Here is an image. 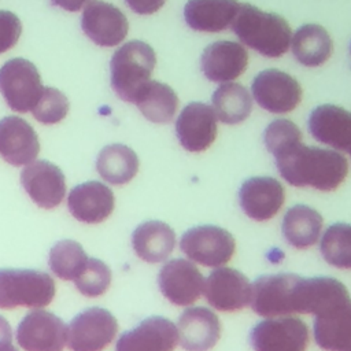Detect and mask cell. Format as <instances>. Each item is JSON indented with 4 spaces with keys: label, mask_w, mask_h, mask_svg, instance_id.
Listing matches in <instances>:
<instances>
[{
    "label": "cell",
    "mask_w": 351,
    "mask_h": 351,
    "mask_svg": "<svg viewBox=\"0 0 351 351\" xmlns=\"http://www.w3.org/2000/svg\"><path fill=\"white\" fill-rule=\"evenodd\" d=\"M281 177L293 186H311L329 192L347 177V159L335 149L308 147L302 140L273 154Z\"/></svg>",
    "instance_id": "cell-1"
},
{
    "label": "cell",
    "mask_w": 351,
    "mask_h": 351,
    "mask_svg": "<svg viewBox=\"0 0 351 351\" xmlns=\"http://www.w3.org/2000/svg\"><path fill=\"white\" fill-rule=\"evenodd\" d=\"M230 27L243 44L266 58L282 56L289 49L291 27L277 14L240 3Z\"/></svg>",
    "instance_id": "cell-2"
},
{
    "label": "cell",
    "mask_w": 351,
    "mask_h": 351,
    "mask_svg": "<svg viewBox=\"0 0 351 351\" xmlns=\"http://www.w3.org/2000/svg\"><path fill=\"white\" fill-rule=\"evenodd\" d=\"M155 64V52L147 43L133 40L123 44L110 63L112 89L122 100L133 103L138 90L151 80Z\"/></svg>",
    "instance_id": "cell-3"
},
{
    "label": "cell",
    "mask_w": 351,
    "mask_h": 351,
    "mask_svg": "<svg viewBox=\"0 0 351 351\" xmlns=\"http://www.w3.org/2000/svg\"><path fill=\"white\" fill-rule=\"evenodd\" d=\"M55 282L44 271L27 269L0 270V308L48 306L55 296Z\"/></svg>",
    "instance_id": "cell-4"
},
{
    "label": "cell",
    "mask_w": 351,
    "mask_h": 351,
    "mask_svg": "<svg viewBox=\"0 0 351 351\" xmlns=\"http://www.w3.org/2000/svg\"><path fill=\"white\" fill-rule=\"evenodd\" d=\"M0 92L11 110L32 111L43 92L38 70L22 58L5 62L0 69Z\"/></svg>",
    "instance_id": "cell-5"
},
{
    "label": "cell",
    "mask_w": 351,
    "mask_h": 351,
    "mask_svg": "<svg viewBox=\"0 0 351 351\" xmlns=\"http://www.w3.org/2000/svg\"><path fill=\"white\" fill-rule=\"evenodd\" d=\"M180 247L191 261L218 267L230 261L236 243L228 230L214 225H200L182 234Z\"/></svg>",
    "instance_id": "cell-6"
},
{
    "label": "cell",
    "mask_w": 351,
    "mask_h": 351,
    "mask_svg": "<svg viewBox=\"0 0 351 351\" xmlns=\"http://www.w3.org/2000/svg\"><path fill=\"white\" fill-rule=\"evenodd\" d=\"M118 324L106 308L92 307L73 318L67 328L70 351H101L115 337Z\"/></svg>",
    "instance_id": "cell-7"
},
{
    "label": "cell",
    "mask_w": 351,
    "mask_h": 351,
    "mask_svg": "<svg viewBox=\"0 0 351 351\" xmlns=\"http://www.w3.org/2000/svg\"><path fill=\"white\" fill-rule=\"evenodd\" d=\"M250 343L254 351H306L308 329L299 318H267L252 328Z\"/></svg>",
    "instance_id": "cell-8"
},
{
    "label": "cell",
    "mask_w": 351,
    "mask_h": 351,
    "mask_svg": "<svg viewBox=\"0 0 351 351\" xmlns=\"http://www.w3.org/2000/svg\"><path fill=\"white\" fill-rule=\"evenodd\" d=\"M298 274H266L251 284L252 310L266 318L293 314V288Z\"/></svg>",
    "instance_id": "cell-9"
},
{
    "label": "cell",
    "mask_w": 351,
    "mask_h": 351,
    "mask_svg": "<svg viewBox=\"0 0 351 351\" xmlns=\"http://www.w3.org/2000/svg\"><path fill=\"white\" fill-rule=\"evenodd\" d=\"M251 90L256 103L274 114L289 112L302 100L300 84L292 75L277 69L261 71L254 78Z\"/></svg>",
    "instance_id": "cell-10"
},
{
    "label": "cell",
    "mask_w": 351,
    "mask_h": 351,
    "mask_svg": "<svg viewBox=\"0 0 351 351\" xmlns=\"http://www.w3.org/2000/svg\"><path fill=\"white\" fill-rule=\"evenodd\" d=\"M16 340L25 351H63L67 326L49 311L33 310L19 322Z\"/></svg>",
    "instance_id": "cell-11"
},
{
    "label": "cell",
    "mask_w": 351,
    "mask_h": 351,
    "mask_svg": "<svg viewBox=\"0 0 351 351\" xmlns=\"http://www.w3.org/2000/svg\"><path fill=\"white\" fill-rule=\"evenodd\" d=\"M314 339L325 351H351V298L344 296L314 314Z\"/></svg>",
    "instance_id": "cell-12"
},
{
    "label": "cell",
    "mask_w": 351,
    "mask_h": 351,
    "mask_svg": "<svg viewBox=\"0 0 351 351\" xmlns=\"http://www.w3.org/2000/svg\"><path fill=\"white\" fill-rule=\"evenodd\" d=\"M81 26L86 37L100 47L121 44L129 30L125 14L101 0H92L84 7Z\"/></svg>",
    "instance_id": "cell-13"
},
{
    "label": "cell",
    "mask_w": 351,
    "mask_h": 351,
    "mask_svg": "<svg viewBox=\"0 0 351 351\" xmlns=\"http://www.w3.org/2000/svg\"><path fill=\"white\" fill-rule=\"evenodd\" d=\"M207 302L219 311H236L244 308L251 300V284L236 269H214L204 281L203 288Z\"/></svg>",
    "instance_id": "cell-14"
},
{
    "label": "cell",
    "mask_w": 351,
    "mask_h": 351,
    "mask_svg": "<svg viewBox=\"0 0 351 351\" xmlns=\"http://www.w3.org/2000/svg\"><path fill=\"white\" fill-rule=\"evenodd\" d=\"M158 284L169 302L177 306H189L200 298L204 278L192 262L178 258L160 269Z\"/></svg>",
    "instance_id": "cell-15"
},
{
    "label": "cell",
    "mask_w": 351,
    "mask_h": 351,
    "mask_svg": "<svg viewBox=\"0 0 351 351\" xmlns=\"http://www.w3.org/2000/svg\"><path fill=\"white\" fill-rule=\"evenodd\" d=\"M180 144L189 152L207 149L217 137V115L206 103L193 101L185 106L176 122Z\"/></svg>",
    "instance_id": "cell-16"
},
{
    "label": "cell",
    "mask_w": 351,
    "mask_h": 351,
    "mask_svg": "<svg viewBox=\"0 0 351 351\" xmlns=\"http://www.w3.org/2000/svg\"><path fill=\"white\" fill-rule=\"evenodd\" d=\"M21 182L32 200L43 208H53L66 195L62 170L48 160H34L21 173Z\"/></svg>",
    "instance_id": "cell-17"
},
{
    "label": "cell",
    "mask_w": 351,
    "mask_h": 351,
    "mask_svg": "<svg viewBox=\"0 0 351 351\" xmlns=\"http://www.w3.org/2000/svg\"><path fill=\"white\" fill-rule=\"evenodd\" d=\"M178 343V329L163 317H149L121 335L117 351H173Z\"/></svg>",
    "instance_id": "cell-18"
},
{
    "label": "cell",
    "mask_w": 351,
    "mask_h": 351,
    "mask_svg": "<svg viewBox=\"0 0 351 351\" xmlns=\"http://www.w3.org/2000/svg\"><path fill=\"white\" fill-rule=\"evenodd\" d=\"M243 211L254 221L273 218L284 204L285 193L280 181L273 177H252L239 191Z\"/></svg>",
    "instance_id": "cell-19"
},
{
    "label": "cell",
    "mask_w": 351,
    "mask_h": 351,
    "mask_svg": "<svg viewBox=\"0 0 351 351\" xmlns=\"http://www.w3.org/2000/svg\"><path fill=\"white\" fill-rule=\"evenodd\" d=\"M308 130L317 141L351 155V112L348 110L333 104L318 106L308 117Z\"/></svg>",
    "instance_id": "cell-20"
},
{
    "label": "cell",
    "mask_w": 351,
    "mask_h": 351,
    "mask_svg": "<svg viewBox=\"0 0 351 351\" xmlns=\"http://www.w3.org/2000/svg\"><path fill=\"white\" fill-rule=\"evenodd\" d=\"M202 71L213 82H230L248 66L245 48L234 41H217L204 48L200 58Z\"/></svg>",
    "instance_id": "cell-21"
},
{
    "label": "cell",
    "mask_w": 351,
    "mask_h": 351,
    "mask_svg": "<svg viewBox=\"0 0 351 351\" xmlns=\"http://www.w3.org/2000/svg\"><path fill=\"white\" fill-rule=\"evenodd\" d=\"M40 143L34 129L19 117L0 121V155L12 166H23L36 160Z\"/></svg>",
    "instance_id": "cell-22"
},
{
    "label": "cell",
    "mask_w": 351,
    "mask_h": 351,
    "mask_svg": "<svg viewBox=\"0 0 351 351\" xmlns=\"http://www.w3.org/2000/svg\"><path fill=\"white\" fill-rule=\"evenodd\" d=\"M221 336V322L206 307L186 308L178 318V339L185 351H208Z\"/></svg>",
    "instance_id": "cell-23"
},
{
    "label": "cell",
    "mask_w": 351,
    "mask_h": 351,
    "mask_svg": "<svg viewBox=\"0 0 351 351\" xmlns=\"http://www.w3.org/2000/svg\"><path fill=\"white\" fill-rule=\"evenodd\" d=\"M67 206L77 221L99 223L112 213L114 195L107 185L99 181H88L71 189L67 197Z\"/></svg>",
    "instance_id": "cell-24"
},
{
    "label": "cell",
    "mask_w": 351,
    "mask_h": 351,
    "mask_svg": "<svg viewBox=\"0 0 351 351\" xmlns=\"http://www.w3.org/2000/svg\"><path fill=\"white\" fill-rule=\"evenodd\" d=\"M239 7L237 0H188L184 18L193 30L218 33L232 25Z\"/></svg>",
    "instance_id": "cell-25"
},
{
    "label": "cell",
    "mask_w": 351,
    "mask_h": 351,
    "mask_svg": "<svg viewBox=\"0 0 351 351\" xmlns=\"http://www.w3.org/2000/svg\"><path fill=\"white\" fill-rule=\"evenodd\" d=\"M132 245L138 258L149 263H158L173 252L176 233L162 221H148L134 229Z\"/></svg>",
    "instance_id": "cell-26"
},
{
    "label": "cell",
    "mask_w": 351,
    "mask_h": 351,
    "mask_svg": "<svg viewBox=\"0 0 351 351\" xmlns=\"http://www.w3.org/2000/svg\"><path fill=\"white\" fill-rule=\"evenodd\" d=\"M322 223L324 219L317 210L304 204H296L285 213L281 232L288 244L304 250L317 243Z\"/></svg>",
    "instance_id": "cell-27"
},
{
    "label": "cell",
    "mask_w": 351,
    "mask_h": 351,
    "mask_svg": "<svg viewBox=\"0 0 351 351\" xmlns=\"http://www.w3.org/2000/svg\"><path fill=\"white\" fill-rule=\"evenodd\" d=\"M291 44L296 60L307 67L324 64L333 51V43L329 33L317 23H307L299 27L293 34Z\"/></svg>",
    "instance_id": "cell-28"
},
{
    "label": "cell",
    "mask_w": 351,
    "mask_h": 351,
    "mask_svg": "<svg viewBox=\"0 0 351 351\" xmlns=\"http://www.w3.org/2000/svg\"><path fill=\"white\" fill-rule=\"evenodd\" d=\"M133 103L148 121L167 123L177 111L178 97L169 85L149 80L138 90Z\"/></svg>",
    "instance_id": "cell-29"
},
{
    "label": "cell",
    "mask_w": 351,
    "mask_h": 351,
    "mask_svg": "<svg viewBox=\"0 0 351 351\" xmlns=\"http://www.w3.org/2000/svg\"><path fill=\"white\" fill-rule=\"evenodd\" d=\"M96 169L104 181L112 185H122L136 176L138 158L132 148L123 144H111L100 151Z\"/></svg>",
    "instance_id": "cell-30"
},
{
    "label": "cell",
    "mask_w": 351,
    "mask_h": 351,
    "mask_svg": "<svg viewBox=\"0 0 351 351\" xmlns=\"http://www.w3.org/2000/svg\"><path fill=\"white\" fill-rule=\"evenodd\" d=\"M213 108L221 122L236 125L247 119L251 114L252 99L243 85L223 82L213 93Z\"/></svg>",
    "instance_id": "cell-31"
},
{
    "label": "cell",
    "mask_w": 351,
    "mask_h": 351,
    "mask_svg": "<svg viewBox=\"0 0 351 351\" xmlns=\"http://www.w3.org/2000/svg\"><path fill=\"white\" fill-rule=\"evenodd\" d=\"M88 256L77 241L62 240L49 252V267L56 277L70 281L75 280L84 270Z\"/></svg>",
    "instance_id": "cell-32"
},
{
    "label": "cell",
    "mask_w": 351,
    "mask_h": 351,
    "mask_svg": "<svg viewBox=\"0 0 351 351\" xmlns=\"http://www.w3.org/2000/svg\"><path fill=\"white\" fill-rule=\"evenodd\" d=\"M322 258L337 269H351V225L335 223L330 225L319 245Z\"/></svg>",
    "instance_id": "cell-33"
},
{
    "label": "cell",
    "mask_w": 351,
    "mask_h": 351,
    "mask_svg": "<svg viewBox=\"0 0 351 351\" xmlns=\"http://www.w3.org/2000/svg\"><path fill=\"white\" fill-rule=\"evenodd\" d=\"M74 284L77 289L88 298L100 296L111 284V270L104 262L95 258H88L84 270L74 280Z\"/></svg>",
    "instance_id": "cell-34"
},
{
    "label": "cell",
    "mask_w": 351,
    "mask_h": 351,
    "mask_svg": "<svg viewBox=\"0 0 351 351\" xmlns=\"http://www.w3.org/2000/svg\"><path fill=\"white\" fill-rule=\"evenodd\" d=\"M69 112V100L58 89L45 86L32 108L33 117L45 125H53L60 122Z\"/></svg>",
    "instance_id": "cell-35"
},
{
    "label": "cell",
    "mask_w": 351,
    "mask_h": 351,
    "mask_svg": "<svg viewBox=\"0 0 351 351\" xmlns=\"http://www.w3.org/2000/svg\"><path fill=\"white\" fill-rule=\"evenodd\" d=\"M263 140L267 151L273 155L291 143L302 140V132L288 119H276L265 129Z\"/></svg>",
    "instance_id": "cell-36"
},
{
    "label": "cell",
    "mask_w": 351,
    "mask_h": 351,
    "mask_svg": "<svg viewBox=\"0 0 351 351\" xmlns=\"http://www.w3.org/2000/svg\"><path fill=\"white\" fill-rule=\"evenodd\" d=\"M22 23L11 11H0V53L11 49L19 40Z\"/></svg>",
    "instance_id": "cell-37"
},
{
    "label": "cell",
    "mask_w": 351,
    "mask_h": 351,
    "mask_svg": "<svg viewBox=\"0 0 351 351\" xmlns=\"http://www.w3.org/2000/svg\"><path fill=\"white\" fill-rule=\"evenodd\" d=\"M166 0H126L132 11L140 15H149L159 11Z\"/></svg>",
    "instance_id": "cell-38"
},
{
    "label": "cell",
    "mask_w": 351,
    "mask_h": 351,
    "mask_svg": "<svg viewBox=\"0 0 351 351\" xmlns=\"http://www.w3.org/2000/svg\"><path fill=\"white\" fill-rule=\"evenodd\" d=\"M0 351H18L12 346L11 326L3 317H0Z\"/></svg>",
    "instance_id": "cell-39"
},
{
    "label": "cell",
    "mask_w": 351,
    "mask_h": 351,
    "mask_svg": "<svg viewBox=\"0 0 351 351\" xmlns=\"http://www.w3.org/2000/svg\"><path fill=\"white\" fill-rule=\"evenodd\" d=\"M53 5H58L66 11H78L92 0H51Z\"/></svg>",
    "instance_id": "cell-40"
}]
</instances>
